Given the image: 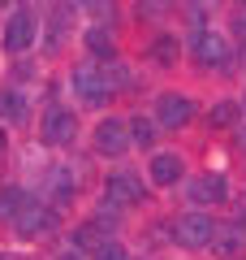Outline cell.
<instances>
[{
    "mask_svg": "<svg viewBox=\"0 0 246 260\" xmlns=\"http://www.w3.org/2000/svg\"><path fill=\"white\" fill-rule=\"evenodd\" d=\"M237 143H242V152H246V126H242V130H237Z\"/></svg>",
    "mask_w": 246,
    "mask_h": 260,
    "instance_id": "obj_25",
    "label": "cell"
},
{
    "mask_svg": "<svg viewBox=\"0 0 246 260\" xmlns=\"http://www.w3.org/2000/svg\"><path fill=\"white\" fill-rule=\"evenodd\" d=\"M155 117H130V143H138V148H151L155 143Z\"/></svg>",
    "mask_w": 246,
    "mask_h": 260,
    "instance_id": "obj_18",
    "label": "cell"
},
{
    "mask_svg": "<svg viewBox=\"0 0 246 260\" xmlns=\"http://www.w3.org/2000/svg\"><path fill=\"white\" fill-rule=\"evenodd\" d=\"M104 195H108V204L126 208V204H143L147 200V186L138 174H130V169H117V174L108 178V186H104Z\"/></svg>",
    "mask_w": 246,
    "mask_h": 260,
    "instance_id": "obj_9",
    "label": "cell"
},
{
    "mask_svg": "<svg viewBox=\"0 0 246 260\" xmlns=\"http://www.w3.org/2000/svg\"><path fill=\"white\" fill-rule=\"evenodd\" d=\"M0 5H5V0H0Z\"/></svg>",
    "mask_w": 246,
    "mask_h": 260,
    "instance_id": "obj_28",
    "label": "cell"
},
{
    "mask_svg": "<svg viewBox=\"0 0 246 260\" xmlns=\"http://www.w3.org/2000/svg\"><path fill=\"white\" fill-rule=\"evenodd\" d=\"M95 234H100V225L95 221H87V225H78V234H73V247H100V239H95Z\"/></svg>",
    "mask_w": 246,
    "mask_h": 260,
    "instance_id": "obj_21",
    "label": "cell"
},
{
    "mask_svg": "<svg viewBox=\"0 0 246 260\" xmlns=\"http://www.w3.org/2000/svg\"><path fill=\"white\" fill-rule=\"evenodd\" d=\"M242 100H220V104H212L208 109V126L212 130H233L237 121H242Z\"/></svg>",
    "mask_w": 246,
    "mask_h": 260,
    "instance_id": "obj_13",
    "label": "cell"
},
{
    "mask_svg": "<svg viewBox=\"0 0 246 260\" xmlns=\"http://www.w3.org/2000/svg\"><path fill=\"white\" fill-rule=\"evenodd\" d=\"M35 35H39V18H35V9L30 5H18V9L9 13V22H5V52H26L30 44H35Z\"/></svg>",
    "mask_w": 246,
    "mask_h": 260,
    "instance_id": "obj_5",
    "label": "cell"
},
{
    "mask_svg": "<svg viewBox=\"0 0 246 260\" xmlns=\"http://www.w3.org/2000/svg\"><path fill=\"white\" fill-rule=\"evenodd\" d=\"M91 260H130V251L121 247V243H100V247L91 251Z\"/></svg>",
    "mask_w": 246,
    "mask_h": 260,
    "instance_id": "obj_22",
    "label": "cell"
},
{
    "mask_svg": "<svg viewBox=\"0 0 246 260\" xmlns=\"http://www.w3.org/2000/svg\"><path fill=\"white\" fill-rule=\"evenodd\" d=\"M5 148H9V135H5V130H0V156H5Z\"/></svg>",
    "mask_w": 246,
    "mask_h": 260,
    "instance_id": "obj_24",
    "label": "cell"
},
{
    "mask_svg": "<svg viewBox=\"0 0 246 260\" xmlns=\"http://www.w3.org/2000/svg\"><path fill=\"white\" fill-rule=\"evenodd\" d=\"M126 148H130V121L126 117H104L100 126H95V152L121 156Z\"/></svg>",
    "mask_w": 246,
    "mask_h": 260,
    "instance_id": "obj_11",
    "label": "cell"
},
{
    "mask_svg": "<svg viewBox=\"0 0 246 260\" xmlns=\"http://www.w3.org/2000/svg\"><path fill=\"white\" fill-rule=\"evenodd\" d=\"M26 204H30V195L22 191V186H13V182L0 186V221H13V217H18Z\"/></svg>",
    "mask_w": 246,
    "mask_h": 260,
    "instance_id": "obj_16",
    "label": "cell"
},
{
    "mask_svg": "<svg viewBox=\"0 0 246 260\" xmlns=\"http://www.w3.org/2000/svg\"><path fill=\"white\" fill-rule=\"evenodd\" d=\"M73 135H78V113L65 104H48L39 117V139L48 148H65V143H73Z\"/></svg>",
    "mask_w": 246,
    "mask_h": 260,
    "instance_id": "obj_3",
    "label": "cell"
},
{
    "mask_svg": "<svg viewBox=\"0 0 246 260\" xmlns=\"http://www.w3.org/2000/svg\"><path fill=\"white\" fill-rule=\"evenodd\" d=\"M0 117L5 121H26L30 117V100H26V91H13V87H5V91H0Z\"/></svg>",
    "mask_w": 246,
    "mask_h": 260,
    "instance_id": "obj_15",
    "label": "cell"
},
{
    "mask_svg": "<svg viewBox=\"0 0 246 260\" xmlns=\"http://www.w3.org/2000/svg\"><path fill=\"white\" fill-rule=\"evenodd\" d=\"M61 221V213H56L52 204H39V200H30L26 208H22L18 217H13V230L22 234V239H44L52 225Z\"/></svg>",
    "mask_w": 246,
    "mask_h": 260,
    "instance_id": "obj_7",
    "label": "cell"
},
{
    "mask_svg": "<svg viewBox=\"0 0 246 260\" xmlns=\"http://www.w3.org/2000/svg\"><path fill=\"white\" fill-rule=\"evenodd\" d=\"M87 52L95 61H117V39H112L108 26H91L87 30Z\"/></svg>",
    "mask_w": 246,
    "mask_h": 260,
    "instance_id": "obj_14",
    "label": "cell"
},
{
    "mask_svg": "<svg viewBox=\"0 0 246 260\" xmlns=\"http://www.w3.org/2000/svg\"><path fill=\"white\" fill-rule=\"evenodd\" d=\"M104 65V74H108V87H112V95L121 91V87H130L134 83V74L126 70V61H100Z\"/></svg>",
    "mask_w": 246,
    "mask_h": 260,
    "instance_id": "obj_19",
    "label": "cell"
},
{
    "mask_svg": "<svg viewBox=\"0 0 246 260\" xmlns=\"http://www.w3.org/2000/svg\"><path fill=\"white\" fill-rule=\"evenodd\" d=\"M186 200H190L194 208L225 204V200H229V178H225V174H199V178H190V186H186Z\"/></svg>",
    "mask_w": 246,
    "mask_h": 260,
    "instance_id": "obj_8",
    "label": "cell"
},
{
    "mask_svg": "<svg viewBox=\"0 0 246 260\" xmlns=\"http://www.w3.org/2000/svg\"><path fill=\"white\" fill-rule=\"evenodd\" d=\"M147 178H151L155 186H177L186 178V156H182V152H151V160H147Z\"/></svg>",
    "mask_w": 246,
    "mask_h": 260,
    "instance_id": "obj_10",
    "label": "cell"
},
{
    "mask_svg": "<svg viewBox=\"0 0 246 260\" xmlns=\"http://www.w3.org/2000/svg\"><path fill=\"white\" fill-rule=\"evenodd\" d=\"M164 13H169V0H138L134 5V18L143 22H164Z\"/></svg>",
    "mask_w": 246,
    "mask_h": 260,
    "instance_id": "obj_20",
    "label": "cell"
},
{
    "mask_svg": "<svg viewBox=\"0 0 246 260\" xmlns=\"http://www.w3.org/2000/svg\"><path fill=\"white\" fill-rule=\"evenodd\" d=\"M147 61L160 65V70H173V65L182 61V44H177V35H155L151 44H147Z\"/></svg>",
    "mask_w": 246,
    "mask_h": 260,
    "instance_id": "obj_12",
    "label": "cell"
},
{
    "mask_svg": "<svg viewBox=\"0 0 246 260\" xmlns=\"http://www.w3.org/2000/svg\"><path fill=\"white\" fill-rule=\"evenodd\" d=\"M155 126L160 130H182L186 121L194 117V100L190 95H182V91H160L155 95Z\"/></svg>",
    "mask_w": 246,
    "mask_h": 260,
    "instance_id": "obj_6",
    "label": "cell"
},
{
    "mask_svg": "<svg viewBox=\"0 0 246 260\" xmlns=\"http://www.w3.org/2000/svg\"><path fill=\"white\" fill-rule=\"evenodd\" d=\"M242 109H246V100H242Z\"/></svg>",
    "mask_w": 246,
    "mask_h": 260,
    "instance_id": "obj_27",
    "label": "cell"
},
{
    "mask_svg": "<svg viewBox=\"0 0 246 260\" xmlns=\"http://www.w3.org/2000/svg\"><path fill=\"white\" fill-rule=\"evenodd\" d=\"M173 239H177V247H186V251L212 247V239H216V221L208 217V208H190V213H182L173 221Z\"/></svg>",
    "mask_w": 246,
    "mask_h": 260,
    "instance_id": "obj_2",
    "label": "cell"
},
{
    "mask_svg": "<svg viewBox=\"0 0 246 260\" xmlns=\"http://www.w3.org/2000/svg\"><path fill=\"white\" fill-rule=\"evenodd\" d=\"M190 56H194V65H203V70H220V65L233 56V48H229V39L220 35V30H208V26H194V35H190Z\"/></svg>",
    "mask_w": 246,
    "mask_h": 260,
    "instance_id": "obj_4",
    "label": "cell"
},
{
    "mask_svg": "<svg viewBox=\"0 0 246 260\" xmlns=\"http://www.w3.org/2000/svg\"><path fill=\"white\" fill-rule=\"evenodd\" d=\"M61 260H78V256H73V251H69V256H61Z\"/></svg>",
    "mask_w": 246,
    "mask_h": 260,
    "instance_id": "obj_26",
    "label": "cell"
},
{
    "mask_svg": "<svg viewBox=\"0 0 246 260\" xmlns=\"http://www.w3.org/2000/svg\"><path fill=\"white\" fill-rule=\"evenodd\" d=\"M48 182H52V191L61 195V200H65V195L73 191V178H69V174H52V178H48Z\"/></svg>",
    "mask_w": 246,
    "mask_h": 260,
    "instance_id": "obj_23",
    "label": "cell"
},
{
    "mask_svg": "<svg viewBox=\"0 0 246 260\" xmlns=\"http://www.w3.org/2000/svg\"><path fill=\"white\" fill-rule=\"evenodd\" d=\"M69 91L78 95L82 104H91V109H100V104H108V100H112L108 74H104V65H100V61H82V65H73V74H69Z\"/></svg>",
    "mask_w": 246,
    "mask_h": 260,
    "instance_id": "obj_1",
    "label": "cell"
},
{
    "mask_svg": "<svg viewBox=\"0 0 246 260\" xmlns=\"http://www.w3.org/2000/svg\"><path fill=\"white\" fill-rule=\"evenodd\" d=\"M212 247H216V251H220V256H225V260H229V256H237V251H242V247H246V234H242V230H237V225H229V230H220V234H216V239H212Z\"/></svg>",
    "mask_w": 246,
    "mask_h": 260,
    "instance_id": "obj_17",
    "label": "cell"
}]
</instances>
